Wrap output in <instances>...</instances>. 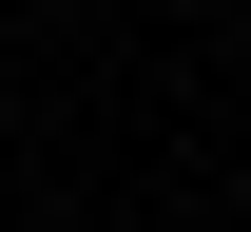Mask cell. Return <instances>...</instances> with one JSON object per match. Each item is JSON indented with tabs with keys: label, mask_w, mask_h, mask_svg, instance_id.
<instances>
[]
</instances>
